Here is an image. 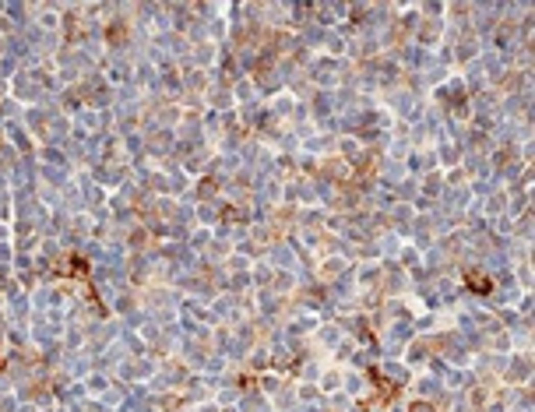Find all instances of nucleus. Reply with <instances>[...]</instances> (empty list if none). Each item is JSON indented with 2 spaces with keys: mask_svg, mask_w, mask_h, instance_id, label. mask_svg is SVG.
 <instances>
[{
  "mask_svg": "<svg viewBox=\"0 0 535 412\" xmlns=\"http://www.w3.org/2000/svg\"><path fill=\"white\" fill-rule=\"evenodd\" d=\"M469 289H475V292H490V282H486V279H482V275H469Z\"/></svg>",
  "mask_w": 535,
  "mask_h": 412,
  "instance_id": "nucleus-1",
  "label": "nucleus"
}]
</instances>
